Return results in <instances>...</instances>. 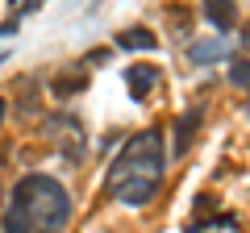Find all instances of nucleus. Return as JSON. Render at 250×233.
Here are the masks:
<instances>
[{
  "label": "nucleus",
  "instance_id": "1",
  "mask_svg": "<svg viewBox=\"0 0 250 233\" xmlns=\"http://www.w3.org/2000/svg\"><path fill=\"white\" fill-rule=\"evenodd\" d=\"M71 221V196L50 175H25L17 179L9 208H4V233H62Z\"/></svg>",
  "mask_w": 250,
  "mask_h": 233
},
{
  "label": "nucleus",
  "instance_id": "2",
  "mask_svg": "<svg viewBox=\"0 0 250 233\" xmlns=\"http://www.w3.org/2000/svg\"><path fill=\"white\" fill-rule=\"evenodd\" d=\"M163 167H167L163 134L142 129V134H134L129 142L121 146V154H117V162H113V188L125 183V179H159Z\"/></svg>",
  "mask_w": 250,
  "mask_h": 233
},
{
  "label": "nucleus",
  "instance_id": "3",
  "mask_svg": "<svg viewBox=\"0 0 250 233\" xmlns=\"http://www.w3.org/2000/svg\"><path fill=\"white\" fill-rule=\"evenodd\" d=\"M154 83H159V67H146V63L125 67V88H129V96H134L138 104L154 92Z\"/></svg>",
  "mask_w": 250,
  "mask_h": 233
},
{
  "label": "nucleus",
  "instance_id": "4",
  "mask_svg": "<svg viewBox=\"0 0 250 233\" xmlns=\"http://www.w3.org/2000/svg\"><path fill=\"white\" fill-rule=\"evenodd\" d=\"M154 192H159V179H125V183H117V200H121V204H129V208L150 204Z\"/></svg>",
  "mask_w": 250,
  "mask_h": 233
},
{
  "label": "nucleus",
  "instance_id": "5",
  "mask_svg": "<svg viewBox=\"0 0 250 233\" xmlns=\"http://www.w3.org/2000/svg\"><path fill=\"white\" fill-rule=\"evenodd\" d=\"M200 121H205V108H200V104H196V108H188V113L175 121V154H184L188 146L196 142V129H200Z\"/></svg>",
  "mask_w": 250,
  "mask_h": 233
},
{
  "label": "nucleus",
  "instance_id": "6",
  "mask_svg": "<svg viewBox=\"0 0 250 233\" xmlns=\"http://www.w3.org/2000/svg\"><path fill=\"white\" fill-rule=\"evenodd\" d=\"M188 58H192V63H221V58H229V42H225V38L192 42V46H188Z\"/></svg>",
  "mask_w": 250,
  "mask_h": 233
},
{
  "label": "nucleus",
  "instance_id": "7",
  "mask_svg": "<svg viewBox=\"0 0 250 233\" xmlns=\"http://www.w3.org/2000/svg\"><path fill=\"white\" fill-rule=\"evenodd\" d=\"M113 42H117V50H154V46H159V38H154L146 25H129V29H121Z\"/></svg>",
  "mask_w": 250,
  "mask_h": 233
},
{
  "label": "nucleus",
  "instance_id": "8",
  "mask_svg": "<svg viewBox=\"0 0 250 233\" xmlns=\"http://www.w3.org/2000/svg\"><path fill=\"white\" fill-rule=\"evenodd\" d=\"M205 17H208V25H213L217 34H229V29L238 25V9H233V4H225V0L205 4Z\"/></svg>",
  "mask_w": 250,
  "mask_h": 233
},
{
  "label": "nucleus",
  "instance_id": "9",
  "mask_svg": "<svg viewBox=\"0 0 250 233\" xmlns=\"http://www.w3.org/2000/svg\"><path fill=\"white\" fill-rule=\"evenodd\" d=\"M229 83H233V88H242V92H250V58H242V63L229 67Z\"/></svg>",
  "mask_w": 250,
  "mask_h": 233
},
{
  "label": "nucleus",
  "instance_id": "10",
  "mask_svg": "<svg viewBox=\"0 0 250 233\" xmlns=\"http://www.w3.org/2000/svg\"><path fill=\"white\" fill-rule=\"evenodd\" d=\"M0 121H4V100H0Z\"/></svg>",
  "mask_w": 250,
  "mask_h": 233
},
{
  "label": "nucleus",
  "instance_id": "11",
  "mask_svg": "<svg viewBox=\"0 0 250 233\" xmlns=\"http://www.w3.org/2000/svg\"><path fill=\"white\" fill-rule=\"evenodd\" d=\"M246 46H250V25H246Z\"/></svg>",
  "mask_w": 250,
  "mask_h": 233
},
{
  "label": "nucleus",
  "instance_id": "12",
  "mask_svg": "<svg viewBox=\"0 0 250 233\" xmlns=\"http://www.w3.org/2000/svg\"><path fill=\"white\" fill-rule=\"evenodd\" d=\"M0 200H4V192H0Z\"/></svg>",
  "mask_w": 250,
  "mask_h": 233
}]
</instances>
